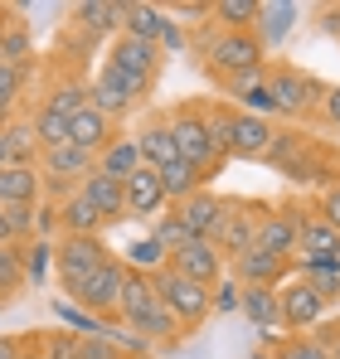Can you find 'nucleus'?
<instances>
[{"label":"nucleus","mask_w":340,"mask_h":359,"mask_svg":"<svg viewBox=\"0 0 340 359\" xmlns=\"http://www.w3.org/2000/svg\"><path fill=\"white\" fill-rule=\"evenodd\" d=\"M209 117V131H214V146L224 151V156H238V161H268V151H273V141H277V126L263 117H248V112H238V107H209L204 112Z\"/></svg>","instance_id":"1"},{"label":"nucleus","mask_w":340,"mask_h":359,"mask_svg":"<svg viewBox=\"0 0 340 359\" xmlns=\"http://www.w3.org/2000/svg\"><path fill=\"white\" fill-rule=\"evenodd\" d=\"M151 287H156V301L175 316V325H200L214 311V287H200V282L180 277L175 267H161L151 277Z\"/></svg>","instance_id":"2"},{"label":"nucleus","mask_w":340,"mask_h":359,"mask_svg":"<svg viewBox=\"0 0 340 359\" xmlns=\"http://www.w3.org/2000/svg\"><path fill=\"white\" fill-rule=\"evenodd\" d=\"M170 136H175L180 161H190V165H195L204 180H209V170H214V165H224V151L214 146L209 117H204L200 107H180V112L170 117Z\"/></svg>","instance_id":"3"},{"label":"nucleus","mask_w":340,"mask_h":359,"mask_svg":"<svg viewBox=\"0 0 340 359\" xmlns=\"http://www.w3.org/2000/svg\"><path fill=\"white\" fill-rule=\"evenodd\" d=\"M107 257H112V248L98 233H63V243L54 248V272H58V282H63V292L73 297Z\"/></svg>","instance_id":"4"},{"label":"nucleus","mask_w":340,"mask_h":359,"mask_svg":"<svg viewBox=\"0 0 340 359\" xmlns=\"http://www.w3.org/2000/svg\"><path fill=\"white\" fill-rule=\"evenodd\" d=\"M263 39L253 34V29H219L214 39H209V63H214V73H228L233 83H243V78H253V73H263Z\"/></svg>","instance_id":"5"},{"label":"nucleus","mask_w":340,"mask_h":359,"mask_svg":"<svg viewBox=\"0 0 340 359\" xmlns=\"http://www.w3.org/2000/svg\"><path fill=\"white\" fill-rule=\"evenodd\" d=\"M122 282H126V262H117V257H107L78 292H73V301L103 325V320H117V311H122Z\"/></svg>","instance_id":"6"},{"label":"nucleus","mask_w":340,"mask_h":359,"mask_svg":"<svg viewBox=\"0 0 340 359\" xmlns=\"http://www.w3.org/2000/svg\"><path fill=\"white\" fill-rule=\"evenodd\" d=\"M263 214H268V204H248V199L224 204V219H219V233H214V248H219L224 262L243 257V252L253 248V233H258Z\"/></svg>","instance_id":"7"},{"label":"nucleus","mask_w":340,"mask_h":359,"mask_svg":"<svg viewBox=\"0 0 340 359\" xmlns=\"http://www.w3.org/2000/svg\"><path fill=\"white\" fill-rule=\"evenodd\" d=\"M268 93L277 102V112H311L316 102H326V83H316L311 73H296V68H273L268 73Z\"/></svg>","instance_id":"8"},{"label":"nucleus","mask_w":340,"mask_h":359,"mask_svg":"<svg viewBox=\"0 0 340 359\" xmlns=\"http://www.w3.org/2000/svg\"><path fill=\"white\" fill-rule=\"evenodd\" d=\"M141 97H146V93H141L122 68H112V63L103 59L98 78H93V88H88V107H98L103 117H122V112H131Z\"/></svg>","instance_id":"9"},{"label":"nucleus","mask_w":340,"mask_h":359,"mask_svg":"<svg viewBox=\"0 0 340 359\" xmlns=\"http://www.w3.org/2000/svg\"><path fill=\"white\" fill-rule=\"evenodd\" d=\"M112 68H122L141 93H151V83H156V73H161V49L156 44H141V39H131V34H117L112 39V54H107Z\"/></svg>","instance_id":"10"},{"label":"nucleus","mask_w":340,"mask_h":359,"mask_svg":"<svg viewBox=\"0 0 340 359\" xmlns=\"http://www.w3.org/2000/svg\"><path fill=\"white\" fill-rule=\"evenodd\" d=\"M166 267H175L180 277H190V282H200V287H214V282L224 277V257H219V248H214L209 238L180 243V248L170 252Z\"/></svg>","instance_id":"11"},{"label":"nucleus","mask_w":340,"mask_h":359,"mask_svg":"<svg viewBox=\"0 0 340 359\" xmlns=\"http://www.w3.org/2000/svg\"><path fill=\"white\" fill-rule=\"evenodd\" d=\"M277 311H282V325H296V330H311V325L326 320V301L316 297V287L306 277L287 282L282 292H277Z\"/></svg>","instance_id":"12"},{"label":"nucleus","mask_w":340,"mask_h":359,"mask_svg":"<svg viewBox=\"0 0 340 359\" xmlns=\"http://www.w3.org/2000/svg\"><path fill=\"white\" fill-rule=\"evenodd\" d=\"M122 199H126V219H151V214H161V204H166L161 170H151V165H136L131 175L122 180Z\"/></svg>","instance_id":"13"},{"label":"nucleus","mask_w":340,"mask_h":359,"mask_svg":"<svg viewBox=\"0 0 340 359\" xmlns=\"http://www.w3.org/2000/svg\"><path fill=\"white\" fill-rule=\"evenodd\" d=\"M180 224H185V233L190 238H209L219 233V219H224V199L219 194H209V189H195L190 199H180V214H175Z\"/></svg>","instance_id":"14"},{"label":"nucleus","mask_w":340,"mask_h":359,"mask_svg":"<svg viewBox=\"0 0 340 359\" xmlns=\"http://www.w3.org/2000/svg\"><path fill=\"white\" fill-rule=\"evenodd\" d=\"M112 141H117L112 117H103L98 107H78V112L68 117V146H78V151H88V156H103Z\"/></svg>","instance_id":"15"},{"label":"nucleus","mask_w":340,"mask_h":359,"mask_svg":"<svg viewBox=\"0 0 340 359\" xmlns=\"http://www.w3.org/2000/svg\"><path fill=\"white\" fill-rule=\"evenodd\" d=\"M296 224H301V214H263V224L253 233V248L292 262V252H296Z\"/></svg>","instance_id":"16"},{"label":"nucleus","mask_w":340,"mask_h":359,"mask_svg":"<svg viewBox=\"0 0 340 359\" xmlns=\"http://www.w3.org/2000/svg\"><path fill=\"white\" fill-rule=\"evenodd\" d=\"M228 267H233V277H238L243 287H277V282L287 277V267H292V262H287V257H273V252L248 248V252H243V257H233Z\"/></svg>","instance_id":"17"},{"label":"nucleus","mask_w":340,"mask_h":359,"mask_svg":"<svg viewBox=\"0 0 340 359\" xmlns=\"http://www.w3.org/2000/svg\"><path fill=\"white\" fill-rule=\"evenodd\" d=\"M78 194L98 209V219L103 224H122L126 219V199H122V180H107V175H98V165H93V175L78 184Z\"/></svg>","instance_id":"18"},{"label":"nucleus","mask_w":340,"mask_h":359,"mask_svg":"<svg viewBox=\"0 0 340 359\" xmlns=\"http://www.w3.org/2000/svg\"><path fill=\"white\" fill-rule=\"evenodd\" d=\"M93 165H98V156H88V151H78V146H58V151H44V175L49 184H83V180L93 175Z\"/></svg>","instance_id":"19"},{"label":"nucleus","mask_w":340,"mask_h":359,"mask_svg":"<svg viewBox=\"0 0 340 359\" xmlns=\"http://www.w3.org/2000/svg\"><path fill=\"white\" fill-rule=\"evenodd\" d=\"M39 170L34 165H5L0 170V209H34L39 199Z\"/></svg>","instance_id":"20"},{"label":"nucleus","mask_w":340,"mask_h":359,"mask_svg":"<svg viewBox=\"0 0 340 359\" xmlns=\"http://www.w3.org/2000/svg\"><path fill=\"white\" fill-rule=\"evenodd\" d=\"M136 151H141V165H151V170H166L170 161H180V151H175V136H170V121H156V126H146V131L136 136Z\"/></svg>","instance_id":"21"},{"label":"nucleus","mask_w":340,"mask_h":359,"mask_svg":"<svg viewBox=\"0 0 340 359\" xmlns=\"http://www.w3.org/2000/svg\"><path fill=\"white\" fill-rule=\"evenodd\" d=\"M238 311L253 325H263V330H277L282 325V311H277V292L273 287H243L238 292Z\"/></svg>","instance_id":"22"},{"label":"nucleus","mask_w":340,"mask_h":359,"mask_svg":"<svg viewBox=\"0 0 340 359\" xmlns=\"http://www.w3.org/2000/svg\"><path fill=\"white\" fill-rule=\"evenodd\" d=\"M161 29H166V10L161 5H126L122 10V34H131L141 44H156Z\"/></svg>","instance_id":"23"},{"label":"nucleus","mask_w":340,"mask_h":359,"mask_svg":"<svg viewBox=\"0 0 340 359\" xmlns=\"http://www.w3.org/2000/svg\"><path fill=\"white\" fill-rule=\"evenodd\" d=\"M156 306V287H151V277L146 272H126V282H122V311H117V320H136V316H146Z\"/></svg>","instance_id":"24"},{"label":"nucleus","mask_w":340,"mask_h":359,"mask_svg":"<svg viewBox=\"0 0 340 359\" xmlns=\"http://www.w3.org/2000/svg\"><path fill=\"white\" fill-rule=\"evenodd\" d=\"M296 15H301V10H296L292 0H277V5L263 0V5H258V39H263V49L277 44V39H287V29L296 25Z\"/></svg>","instance_id":"25"},{"label":"nucleus","mask_w":340,"mask_h":359,"mask_svg":"<svg viewBox=\"0 0 340 359\" xmlns=\"http://www.w3.org/2000/svg\"><path fill=\"white\" fill-rule=\"evenodd\" d=\"M141 165V151H136V136H117L112 146L98 156V175H107V180H126L131 170Z\"/></svg>","instance_id":"26"},{"label":"nucleus","mask_w":340,"mask_h":359,"mask_svg":"<svg viewBox=\"0 0 340 359\" xmlns=\"http://www.w3.org/2000/svg\"><path fill=\"white\" fill-rule=\"evenodd\" d=\"M238 88V112H248V117H273L277 112V102H273V93H268V73H253V78H243V83H233Z\"/></svg>","instance_id":"27"},{"label":"nucleus","mask_w":340,"mask_h":359,"mask_svg":"<svg viewBox=\"0 0 340 359\" xmlns=\"http://www.w3.org/2000/svg\"><path fill=\"white\" fill-rule=\"evenodd\" d=\"M58 224H63V233H98L103 229V219H98V209L73 189L68 199H63V209H58Z\"/></svg>","instance_id":"28"},{"label":"nucleus","mask_w":340,"mask_h":359,"mask_svg":"<svg viewBox=\"0 0 340 359\" xmlns=\"http://www.w3.org/2000/svg\"><path fill=\"white\" fill-rule=\"evenodd\" d=\"M161 189H166V199H190L195 189H204V175L190 165V161H170L166 170H161Z\"/></svg>","instance_id":"29"},{"label":"nucleus","mask_w":340,"mask_h":359,"mask_svg":"<svg viewBox=\"0 0 340 359\" xmlns=\"http://www.w3.org/2000/svg\"><path fill=\"white\" fill-rule=\"evenodd\" d=\"M30 131H34V146H39V151H58V146H68V117H58L54 107H44L39 117L30 121Z\"/></svg>","instance_id":"30"},{"label":"nucleus","mask_w":340,"mask_h":359,"mask_svg":"<svg viewBox=\"0 0 340 359\" xmlns=\"http://www.w3.org/2000/svg\"><path fill=\"white\" fill-rule=\"evenodd\" d=\"M122 10H126V5H112V0H83V5H78V20H83L93 34H112L117 25H122Z\"/></svg>","instance_id":"31"},{"label":"nucleus","mask_w":340,"mask_h":359,"mask_svg":"<svg viewBox=\"0 0 340 359\" xmlns=\"http://www.w3.org/2000/svg\"><path fill=\"white\" fill-rule=\"evenodd\" d=\"M258 5L263 0H214L209 15L224 20V29H253L258 25Z\"/></svg>","instance_id":"32"},{"label":"nucleus","mask_w":340,"mask_h":359,"mask_svg":"<svg viewBox=\"0 0 340 359\" xmlns=\"http://www.w3.org/2000/svg\"><path fill=\"white\" fill-rule=\"evenodd\" d=\"M126 262H131L126 272H146V277H156V272L170 262V252L156 238H136L131 248H126Z\"/></svg>","instance_id":"33"},{"label":"nucleus","mask_w":340,"mask_h":359,"mask_svg":"<svg viewBox=\"0 0 340 359\" xmlns=\"http://www.w3.org/2000/svg\"><path fill=\"white\" fill-rule=\"evenodd\" d=\"M0 146H5V165H34V131L30 126H5L0 131Z\"/></svg>","instance_id":"34"},{"label":"nucleus","mask_w":340,"mask_h":359,"mask_svg":"<svg viewBox=\"0 0 340 359\" xmlns=\"http://www.w3.org/2000/svg\"><path fill=\"white\" fill-rule=\"evenodd\" d=\"M131 330H136L141 340H170V335H175L180 325H175V316H170L166 306L156 301V306H151L146 316H136V320H131Z\"/></svg>","instance_id":"35"},{"label":"nucleus","mask_w":340,"mask_h":359,"mask_svg":"<svg viewBox=\"0 0 340 359\" xmlns=\"http://www.w3.org/2000/svg\"><path fill=\"white\" fill-rule=\"evenodd\" d=\"M25 59H30V29L10 25V29L0 34V68H20Z\"/></svg>","instance_id":"36"},{"label":"nucleus","mask_w":340,"mask_h":359,"mask_svg":"<svg viewBox=\"0 0 340 359\" xmlns=\"http://www.w3.org/2000/svg\"><path fill=\"white\" fill-rule=\"evenodd\" d=\"M20 282H25V257L10 243H0V297H15Z\"/></svg>","instance_id":"37"},{"label":"nucleus","mask_w":340,"mask_h":359,"mask_svg":"<svg viewBox=\"0 0 340 359\" xmlns=\"http://www.w3.org/2000/svg\"><path fill=\"white\" fill-rule=\"evenodd\" d=\"M273 359H331V350L321 345V335H292V340L277 345Z\"/></svg>","instance_id":"38"},{"label":"nucleus","mask_w":340,"mask_h":359,"mask_svg":"<svg viewBox=\"0 0 340 359\" xmlns=\"http://www.w3.org/2000/svg\"><path fill=\"white\" fill-rule=\"evenodd\" d=\"M20 93H25V68H0V121L15 112Z\"/></svg>","instance_id":"39"},{"label":"nucleus","mask_w":340,"mask_h":359,"mask_svg":"<svg viewBox=\"0 0 340 359\" xmlns=\"http://www.w3.org/2000/svg\"><path fill=\"white\" fill-rule=\"evenodd\" d=\"M44 107H54L58 117H73L78 107H88V88H78V83H68V88H58L54 97L44 102Z\"/></svg>","instance_id":"40"},{"label":"nucleus","mask_w":340,"mask_h":359,"mask_svg":"<svg viewBox=\"0 0 340 359\" xmlns=\"http://www.w3.org/2000/svg\"><path fill=\"white\" fill-rule=\"evenodd\" d=\"M151 238L161 243V248H166V252H175V248H180V243H190V233H185V224H180V219H175V214H170V219H161V224H156V233H151Z\"/></svg>","instance_id":"41"},{"label":"nucleus","mask_w":340,"mask_h":359,"mask_svg":"<svg viewBox=\"0 0 340 359\" xmlns=\"http://www.w3.org/2000/svg\"><path fill=\"white\" fill-rule=\"evenodd\" d=\"M49 262H54V248H49V243H34V248H30V267H25V272H30L34 282H44Z\"/></svg>","instance_id":"42"},{"label":"nucleus","mask_w":340,"mask_h":359,"mask_svg":"<svg viewBox=\"0 0 340 359\" xmlns=\"http://www.w3.org/2000/svg\"><path fill=\"white\" fill-rule=\"evenodd\" d=\"M78 359H117V350L103 335H83V340H78Z\"/></svg>","instance_id":"43"},{"label":"nucleus","mask_w":340,"mask_h":359,"mask_svg":"<svg viewBox=\"0 0 340 359\" xmlns=\"http://www.w3.org/2000/svg\"><path fill=\"white\" fill-rule=\"evenodd\" d=\"M0 214H5V224H10V238L34 233V209H0Z\"/></svg>","instance_id":"44"},{"label":"nucleus","mask_w":340,"mask_h":359,"mask_svg":"<svg viewBox=\"0 0 340 359\" xmlns=\"http://www.w3.org/2000/svg\"><path fill=\"white\" fill-rule=\"evenodd\" d=\"M156 49H161V54H175V49H185V29H180L175 20H166V29H161Z\"/></svg>","instance_id":"45"},{"label":"nucleus","mask_w":340,"mask_h":359,"mask_svg":"<svg viewBox=\"0 0 340 359\" xmlns=\"http://www.w3.org/2000/svg\"><path fill=\"white\" fill-rule=\"evenodd\" d=\"M321 219H326V224L340 233V184H331V189H326V199H321Z\"/></svg>","instance_id":"46"},{"label":"nucleus","mask_w":340,"mask_h":359,"mask_svg":"<svg viewBox=\"0 0 340 359\" xmlns=\"http://www.w3.org/2000/svg\"><path fill=\"white\" fill-rule=\"evenodd\" d=\"M204 15H209V5H195V0H185V5L166 10V20H175V25H180V20H190V25H195V20H204Z\"/></svg>","instance_id":"47"},{"label":"nucleus","mask_w":340,"mask_h":359,"mask_svg":"<svg viewBox=\"0 0 340 359\" xmlns=\"http://www.w3.org/2000/svg\"><path fill=\"white\" fill-rule=\"evenodd\" d=\"M214 306H219V311H238V287H233V282H219V292H214Z\"/></svg>","instance_id":"48"},{"label":"nucleus","mask_w":340,"mask_h":359,"mask_svg":"<svg viewBox=\"0 0 340 359\" xmlns=\"http://www.w3.org/2000/svg\"><path fill=\"white\" fill-rule=\"evenodd\" d=\"M321 112H326V117L340 126V83H336V88H326V102H321Z\"/></svg>","instance_id":"49"},{"label":"nucleus","mask_w":340,"mask_h":359,"mask_svg":"<svg viewBox=\"0 0 340 359\" xmlns=\"http://www.w3.org/2000/svg\"><path fill=\"white\" fill-rule=\"evenodd\" d=\"M321 29L340 39V5H326V10H321Z\"/></svg>","instance_id":"50"},{"label":"nucleus","mask_w":340,"mask_h":359,"mask_svg":"<svg viewBox=\"0 0 340 359\" xmlns=\"http://www.w3.org/2000/svg\"><path fill=\"white\" fill-rule=\"evenodd\" d=\"M321 345L331 350V359H340V325H331V330H321Z\"/></svg>","instance_id":"51"},{"label":"nucleus","mask_w":340,"mask_h":359,"mask_svg":"<svg viewBox=\"0 0 340 359\" xmlns=\"http://www.w3.org/2000/svg\"><path fill=\"white\" fill-rule=\"evenodd\" d=\"M0 359H25V355H20V345H15V340H0Z\"/></svg>","instance_id":"52"},{"label":"nucleus","mask_w":340,"mask_h":359,"mask_svg":"<svg viewBox=\"0 0 340 359\" xmlns=\"http://www.w3.org/2000/svg\"><path fill=\"white\" fill-rule=\"evenodd\" d=\"M0 243H15V238H10V224H5V214H0Z\"/></svg>","instance_id":"53"},{"label":"nucleus","mask_w":340,"mask_h":359,"mask_svg":"<svg viewBox=\"0 0 340 359\" xmlns=\"http://www.w3.org/2000/svg\"><path fill=\"white\" fill-rule=\"evenodd\" d=\"M25 359H49V355H44V350H30V355H25Z\"/></svg>","instance_id":"54"},{"label":"nucleus","mask_w":340,"mask_h":359,"mask_svg":"<svg viewBox=\"0 0 340 359\" xmlns=\"http://www.w3.org/2000/svg\"><path fill=\"white\" fill-rule=\"evenodd\" d=\"M0 170H5V146H0Z\"/></svg>","instance_id":"55"},{"label":"nucleus","mask_w":340,"mask_h":359,"mask_svg":"<svg viewBox=\"0 0 340 359\" xmlns=\"http://www.w3.org/2000/svg\"><path fill=\"white\" fill-rule=\"evenodd\" d=\"M253 359H273V355H253Z\"/></svg>","instance_id":"56"},{"label":"nucleus","mask_w":340,"mask_h":359,"mask_svg":"<svg viewBox=\"0 0 340 359\" xmlns=\"http://www.w3.org/2000/svg\"><path fill=\"white\" fill-rule=\"evenodd\" d=\"M141 359H151V355H141Z\"/></svg>","instance_id":"57"},{"label":"nucleus","mask_w":340,"mask_h":359,"mask_svg":"<svg viewBox=\"0 0 340 359\" xmlns=\"http://www.w3.org/2000/svg\"><path fill=\"white\" fill-rule=\"evenodd\" d=\"M117 359H122V355H117Z\"/></svg>","instance_id":"58"}]
</instances>
